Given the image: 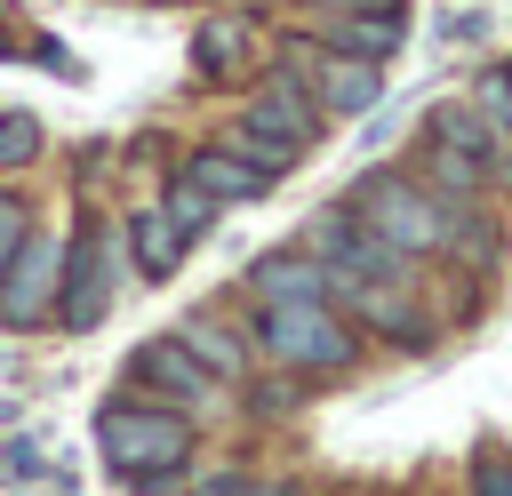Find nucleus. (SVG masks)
Returning <instances> with one entry per match:
<instances>
[{"label":"nucleus","mask_w":512,"mask_h":496,"mask_svg":"<svg viewBox=\"0 0 512 496\" xmlns=\"http://www.w3.org/2000/svg\"><path fill=\"white\" fill-rule=\"evenodd\" d=\"M232 296H248V304H304V296H328V264L304 240H280V248H256L240 264Z\"/></svg>","instance_id":"ddd939ff"},{"label":"nucleus","mask_w":512,"mask_h":496,"mask_svg":"<svg viewBox=\"0 0 512 496\" xmlns=\"http://www.w3.org/2000/svg\"><path fill=\"white\" fill-rule=\"evenodd\" d=\"M296 64H304V80H312V96H320V112L328 120H368L376 104H384V64H360V56H328V48H296Z\"/></svg>","instance_id":"f8f14e48"},{"label":"nucleus","mask_w":512,"mask_h":496,"mask_svg":"<svg viewBox=\"0 0 512 496\" xmlns=\"http://www.w3.org/2000/svg\"><path fill=\"white\" fill-rule=\"evenodd\" d=\"M240 336L256 344V360H272V368H288V376H304V384H336V376H352L360 360H368V336L328 304V296H304V304H248L240 296Z\"/></svg>","instance_id":"f03ea898"},{"label":"nucleus","mask_w":512,"mask_h":496,"mask_svg":"<svg viewBox=\"0 0 512 496\" xmlns=\"http://www.w3.org/2000/svg\"><path fill=\"white\" fill-rule=\"evenodd\" d=\"M280 48L264 40V16L256 8H208L192 24V80L200 88H248Z\"/></svg>","instance_id":"6e6552de"},{"label":"nucleus","mask_w":512,"mask_h":496,"mask_svg":"<svg viewBox=\"0 0 512 496\" xmlns=\"http://www.w3.org/2000/svg\"><path fill=\"white\" fill-rule=\"evenodd\" d=\"M216 144H224V152H232V160H248V168H256V176H272V184H280V176H296V168H304V160H296V152H288V144H272V136H256V128H248V120H216Z\"/></svg>","instance_id":"aec40b11"},{"label":"nucleus","mask_w":512,"mask_h":496,"mask_svg":"<svg viewBox=\"0 0 512 496\" xmlns=\"http://www.w3.org/2000/svg\"><path fill=\"white\" fill-rule=\"evenodd\" d=\"M152 8H216V0H152Z\"/></svg>","instance_id":"c85d7f7f"},{"label":"nucleus","mask_w":512,"mask_h":496,"mask_svg":"<svg viewBox=\"0 0 512 496\" xmlns=\"http://www.w3.org/2000/svg\"><path fill=\"white\" fill-rule=\"evenodd\" d=\"M48 152V128H40V112H0V176H16V168H32Z\"/></svg>","instance_id":"5701e85b"},{"label":"nucleus","mask_w":512,"mask_h":496,"mask_svg":"<svg viewBox=\"0 0 512 496\" xmlns=\"http://www.w3.org/2000/svg\"><path fill=\"white\" fill-rule=\"evenodd\" d=\"M128 392H144V400H160V408H184V416H216L232 392L160 328V336H144L136 352H128Z\"/></svg>","instance_id":"9d476101"},{"label":"nucleus","mask_w":512,"mask_h":496,"mask_svg":"<svg viewBox=\"0 0 512 496\" xmlns=\"http://www.w3.org/2000/svg\"><path fill=\"white\" fill-rule=\"evenodd\" d=\"M296 240H304L328 272H344V280H400V288H424V264H408L400 248H384L344 200H320V208L296 224Z\"/></svg>","instance_id":"0eeeda50"},{"label":"nucleus","mask_w":512,"mask_h":496,"mask_svg":"<svg viewBox=\"0 0 512 496\" xmlns=\"http://www.w3.org/2000/svg\"><path fill=\"white\" fill-rule=\"evenodd\" d=\"M176 496H296L288 480H264V472H248V464H208V472H192Z\"/></svg>","instance_id":"4be33fe9"},{"label":"nucleus","mask_w":512,"mask_h":496,"mask_svg":"<svg viewBox=\"0 0 512 496\" xmlns=\"http://www.w3.org/2000/svg\"><path fill=\"white\" fill-rule=\"evenodd\" d=\"M232 120H248L256 136H272V144H288L296 160H312L320 144H328V112H320V96H312V80H304V64L296 56H272L248 88H240V112Z\"/></svg>","instance_id":"423d86ee"},{"label":"nucleus","mask_w":512,"mask_h":496,"mask_svg":"<svg viewBox=\"0 0 512 496\" xmlns=\"http://www.w3.org/2000/svg\"><path fill=\"white\" fill-rule=\"evenodd\" d=\"M408 168H416L432 192H448V200H488V192H496V176H488L480 160H464V152H448V144H432V136H416Z\"/></svg>","instance_id":"a211bd4d"},{"label":"nucleus","mask_w":512,"mask_h":496,"mask_svg":"<svg viewBox=\"0 0 512 496\" xmlns=\"http://www.w3.org/2000/svg\"><path fill=\"white\" fill-rule=\"evenodd\" d=\"M56 280H64V232L32 224L0 272V336H32L56 320Z\"/></svg>","instance_id":"1a4fd4ad"},{"label":"nucleus","mask_w":512,"mask_h":496,"mask_svg":"<svg viewBox=\"0 0 512 496\" xmlns=\"http://www.w3.org/2000/svg\"><path fill=\"white\" fill-rule=\"evenodd\" d=\"M328 304L368 344H392V352H432L448 336V320L432 312V296L424 288H400V280H344V272H328Z\"/></svg>","instance_id":"39448f33"},{"label":"nucleus","mask_w":512,"mask_h":496,"mask_svg":"<svg viewBox=\"0 0 512 496\" xmlns=\"http://www.w3.org/2000/svg\"><path fill=\"white\" fill-rule=\"evenodd\" d=\"M312 16H360V8H408V0H304Z\"/></svg>","instance_id":"cd10ccee"},{"label":"nucleus","mask_w":512,"mask_h":496,"mask_svg":"<svg viewBox=\"0 0 512 496\" xmlns=\"http://www.w3.org/2000/svg\"><path fill=\"white\" fill-rule=\"evenodd\" d=\"M440 40H456V48H464V40H488V8H456V16L440 24Z\"/></svg>","instance_id":"bb28decb"},{"label":"nucleus","mask_w":512,"mask_h":496,"mask_svg":"<svg viewBox=\"0 0 512 496\" xmlns=\"http://www.w3.org/2000/svg\"><path fill=\"white\" fill-rule=\"evenodd\" d=\"M168 336H176V344H184V352H192V360H200V368H208V376H216L224 392H240V384H248V376L264 368V360H256V344L240 336V320H224L216 304L184 312V320H176Z\"/></svg>","instance_id":"4468645a"},{"label":"nucleus","mask_w":512,"mask_h":496,"mask_svg":"<svg viewBox=\"0 0 512 496\" xmlns=\"http://www.w3.org/2000/svg\"><path fill=\"white\" fill-rule=\"evenodd\" d=\"M328 56H360V64H392L408 48V8H360V16H312L304 32Z\"/></svg>","instance_id":"2eb2a0df"},{"label":"nucleus","mask_w":512,"mask_h":496,"mask_svg":"<svg viewBox=\"0 0 512 496\" xmlns=\"http://www.w3.org/2000/svg\"><path fill=\"white\" fill-rule=\"evenodd\" d=\"M96 456H104V472L128 496H176L200 472V416L160 408V400H144V392L120 384L96 408Z\"/></svg>","instance_id":"f257e3e1"},{"label":"nucleus","mask_w":512,"mask_h":496,"mask_svg":"<svg viewBox=\"0 0 512 496\" xmlns=\"http://www.w3.org/2000/svg\"><path fill=\"white\" fill-rule=\"evenodd\" d=\"M472 496H512V448L504 440H480L472 448Z\"/></svg>","instance_id":"393cba45"},{"label":"nucleus","mask_w":512,"mask_h":496,"mask_svg":"<svg viewBox=\"0 0 512 496\" xmlns=\"http://www.w3.org/2000/svg\"><path fill=\"white\" fill-rule=\"evenodd\" d=\"M344 208L408 264H448V192H432L416 168H360Z\"/></svg>","instance_id":"7ed1b4c3"},{"label":"nucleus","mask_w":512,"mask_h":496,"mask_svg":"<svg viewBox=\"0 0 512 496\" xmlns=\"http://www.w3.org/2000/svg\"><path fill=\"white\" fill-rule=\"evenodd\" d=\"M152 200H160V208H168V216H176V224H184V232H192V240H200V232H216V224H224V208H216V200H208V192H200V184H192V176H184V168H168V176H160V192H152Z\"/></svg>","instance_id":"412c9836"},{"label":"nucleus","mask_w":512,"mask_h":496,"mask_svg":"<svg viewBox=\"0 0 512 496\" xmlns=\"http://www.w3.org/2000/svg\"><path fill=\"white\" fill-rule=\"evenodd\" d=\"M120 248H128V264H136L144 280H176V272H184V256H192V232H184L160 200H144V208H128V216H120Z\"/></svg>","instance_id":"dca6fc26"},{"label":"nucleus","mask_w":512,"mask_h":496,"mask_svg":"<svg viewBox=\"0 0 512 496\" xmlns=\"http://www.w3.org/2000/svg\"><path fill=\"white\" fill-rule=\"evenodd\" d=\"M176 168H184L216 208H248V200H264V192H272V176H256L248 160H232L216 136H208V144H192V152H176Z\"/></svg>","instance_id":"f3484780"},{"label":"nucleus","mask_w":512,"mask_h":496,"mask_svg":"<svg viewBox=\"0 0 512 496\" xmlns=\"http://www.w3.org/2000/svg\"><path fill=\"white\" fill-rule=\"evenodd\" d=\"M464 96H472V104H480V112H488V120H496L504 136H512V56H496V64H480Z\"/></svg>","instance_id":"b1692460"},{"label":"nucleus","mask_w":512,"mask_h":496,"mask_svg":"<svg viewBox=\"0 0 512 496\" xmlns=\"http://www.w3.org/2000/svg\"><path fill=\"white\" fill-rule=\"evenodd\" d=\"M40 224V208L16 192V184H0V272H8V256H16V240Z\"/></svg>","instance_id":"a878e982"},{"label":"nucleus","mask_w":512,"mask_h":496,"mask_svg":"<svg viewBox=\"0 0 512 496\" xmlns=\"http://www.w3.org/2000/svg\"><path fill=\"white\" fill-rule=\"evenodd\" d=\"M232 400H240V416H248V424H280V416H296V408L312 400V384L264 360V368H256V376H248V384L232 392Z\"/></svg>","instance_id":"6ab92c4d"},{"label":"nucleus","mask_w":512,"mask_h":496,"mask_svg":"<svg viewBox=\"0 0 512 496\" xmlns=\"http://www.w3.org/2000/svg\"><path fill=\"white\" fill-rule=\"evenodd\" d=\"M120 264H128V248H120V224L80 192V208H72V232H64V280H56V320L48 328H64V336H88V328H104V312H112V288H120Z\"/></svg>","instance_id":"20e7f679"},{"label":"nucleus","mask_w":512,"mask_h":496,"mask_svg":"<svg viewBox=\"0 0 512 496\" xmlns=\"http://www.w3.org/2000/svg\"><path fill=\"white\" fill-rule=\"evenodd\" d=\"M416 136H432V144H448V152L480 160V168L496 176V192H512V136H504L472 96H440V104L424 112V128H416Z\"/></svg>","instance_id":"9b49d317"},{"label":"nucleus","mask_w":512,"mask_h":496,"mask_svg":"<svg viewBox=\"0 0 512 496\" xmlns=\"http://www.w3.org/2000/svg\"><path fill=\"white\" fill-rule=\"evenodd\" d=\"M264 8H304V0H264Z\"/></svg>","instance_id":"c756f323"}]
</instances>
